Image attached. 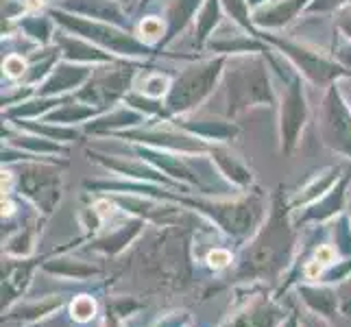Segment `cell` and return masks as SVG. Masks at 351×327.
<instances>
[{"instance_id":"cell-1","label":"cell","mask_w":351,"mask_h":327,"mask_svg":"<svg viewBox=\"0 0 351 327\" xmlns=\"http://www.w3.org/2000/svg\"><path fill=\"white\" fill-rule=\"evenodd\" d=\"M96 312H99V304L90 295H79L70 304V317L77 323H90L96 317Z\"/></svg>"},{"instance_id":"cell-2","label":"cell","mask_w":351,"mask_h":327,"mask_svg":"<svg viewBox=\"0 0 351 327\" xmlns=\"http://www.w3.org/2000/svg\"><path fill=\"white\" fill-rule=\"evenodd\" d=\"M205 262H208L210 269L221 271V269H225V266H229V262H232V253L225 251V249H214V251L208 253Z\"/></svg>"},{"instance_id":"cell-3","label":"cell","mask_w":351,"mask_h":327,"mask_svg":"<svg viewBox=\"0 0 351 327\" xmlns=\"http://www.w3.org/2000/svg\"><path fill=\"white\" fill-rule=\"evenodd\" d=\"M314 260H317L319 264H323V266H330L336 260V253H334L332 247H321L317 251V256H314Z\"/></svg>"},{"instance_id":"cell-4","label":"cell","mask_w":351,"mask_h":327,"mask_svg":"<svg viewBox=\"0 0 351 327\" xmlns=\"http://www.w3.org/2000/svg\"><path fill=\"white\" fill-rule=\"evenodd\" d=\"M323 269H325L323 264H319L317 260H312V262L306 266V275L310 277V280H319V275L323 273Z\"/></svg>"},{"instance_id":"cell-5","label":"cell","mask_w":351,"mask_h":327,"mask_svg":"<svg viewBox=\"0 0 351 327\" xmlns=\"http://www.w3.org/2000/svg\"><path fill=\"white\" fill-rule=\"evenodd\" d=\"M5 66H7V72H9V75H14V77H18L20 72H22V68H24L18 57H9Z\"/></svg>"}]
</instances>
